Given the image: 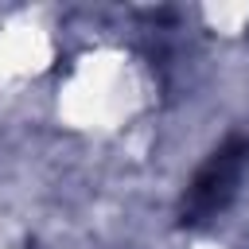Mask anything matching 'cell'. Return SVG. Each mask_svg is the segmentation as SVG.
Returning <instances> with one entry per match:
<instances>
[{"label":"cell","instance_id":"1","mask_svg":"<svg viewBox=\"0 0 249 249\" xmlns=\"http://www.w3.org/2000/svg\"><path fill=\"white\" fill-rule=\"evenodd\" d=\"M245 156H249V144H245V140H230V144L195 175L191 195H187V214H191V222H198L202 214H210V210H218V206L226 202V195H230V187H233Z\"/></svg>","mask_w":249,"mask_h":249}]
</instances>
